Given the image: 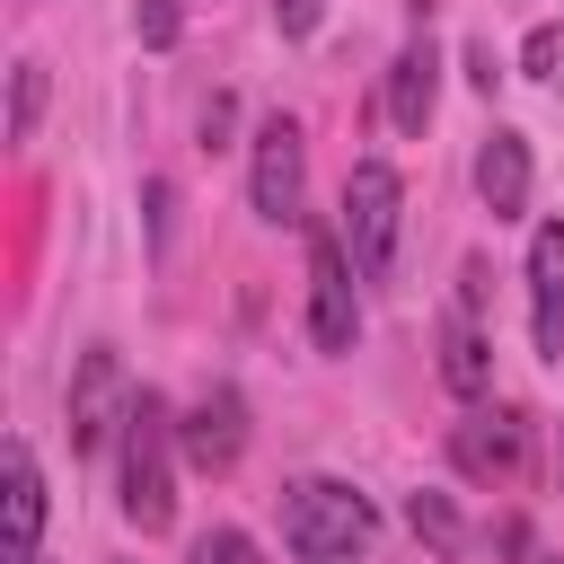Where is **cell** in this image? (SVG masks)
<instances>
[{"label": "cell", "instance_id": "obj_1", "mask_svg": "<svg viewBox=\"0 0 564 564\" xmlns=\"http://www.w3.org/2000/svg\"><path fill=\"white\" fill-rule=\"evenodd\" d=\"M282 538L300 564H361L370 538H379V511L370 494H352L344 476H300L282 494Z\"/></svg>", "mask_w": 564, "mask_h": 564}, {"label": "cell", "instance_id": "obj_2", "mask_svg": "<svg viewBox=\"0 0 564 564\" xmlns=\"http://www.w3.org/2000/svg\"><path fill=\"white\" fill-rule=\"evenodd\" d=\"M176 414H167V397H132V414H123V520L141 529V538H159L167 520H176Z\"/></svg>", "mask_w": 564, "mask_h": 564}, {"label": "cell", "instance_id": "obj_3", "mask_svg": "<svg viewBox=\"0 0 564 564\" xmlns=\"http://www.w3.org/2000/svg\"><path fill=\"white\" fill-rule=\"evenodd\" d=\"M397 229H405V185H397L388 159H361L344 176V256H352L361 282H379L397 264Z\"/></svg>", "mask_w": 564, "mask_h": 564}, {"label": "cell", "instance_id": "obj_4", "mask_svg": "<svg viewBox=\"0 0 564 564\" xmlns=\"http://www.w3.org/2000/svg\"><path fill=\"white\" fill-rule=\"evenodd\" d=\"M308 335H317V352H352V335H361L344 229H308Z\"/></svg>", "mask_w": 564, "mask_h": 564}, {"label": "cell", "instance_id": "obj_5", "mask_svg": "<svg viewBox=\"0 0 564 564\" xmlns=\"http://www.w3.org/2000/svg\"><path fill=\"white\" fill-rule=\"evenodd\" d=\"M256 212L264 220H300V194H308V141L291 115H264L256 123V176H247Z\"/></svg>", "mask_w": 564, "mask_h": 564}, {"label": "cell", "instance_id": "obj_6", "mask_svg": "<svg viewBox=\"0 0 564 564\" xmlns=\"http://www.w3.org/2000/svg\"><path fill=\"white\" fill-rule=\"evenodd\" d=\"M132 414V388H123V361L115 344H88L79 352V379H70V449H106Z\"/></svg>", "mask_w": 564, "mask_h": 564}, {"label": "cell", "instance_id": "obj_7", "mask_svg": "<svg viewBox=\"0 0 564 564\" xmlns=\"http://www.w3.org/2000/svg\"><path fill=\"white\" fill-rule=\"evenodd\" d=\"M176 441H185V458H194L203 476H229L238 449H247V397H238L229 379H212V388L194 397V414L176 423Z\"/></svg>", "mask_w": 564, "mask_h": 564}, {"label": "cell", "instance_id": "obj_8", "mask_svg": "<svg viewBox=\"0 0 564 564\" xmlns=\"http://www.w3.org/2000/svg\"><path fill=\"white\" fill-rule=\"evenodd\" d=\"M449 458H458V476H476V485H511L520 458H529V414H511V405L467 414V423L449 432Z\"/></svg>", "mask_w": 564, "mask_h": 564}, {"label": "cell", "instance_id": "obj_9", "mask_svg": "<svg viewBox=\"0 0 564 564\" xmlns=\"http://www.w3.org/2000/svg\"><path fill=\"white\" fill-rule=\"evenodd\" d=\"M529 335L546 361H564V220L529 238Z\"/></svg>", "mask_w": 564, "mask_h": 564}, {"label": "cell", "instance_id": "obj_10", "mask_svg": "<svg viewBox=\"0 0 564 564\" xmlns=\"http://www.w3.org/2000/svg\"><path fill=\"white\" fill-rule=\"evenodd\" d=\"M432 97H441V53H432V35H414L388 62V123L397 132H423L432 123Z\"/></svg>", "mask_w": 564, "mask_h": 564}, {"label": "cell", "instance_id": "obj_11", "mask_svg": "<svg viewBox=\"0 0 564 564\" xmlns=\"http://www.w3.org/2000/svg\"><path fill=\"white\" fill-rule=\"evenodd\" d=\"M476 194H485L494 220H520V212H529V141H520V132H494V141L476 150Z\"/></svg>", "mask_w": 564, "mask_h": 564}, {"label": "cell", "instance_id": "obj_12", "mask_svg": "<svg viewBox=\"0 0 564 564\" xmlns=\"http://www.w3.org/2000/svg\"><path fill=\"white\" fill-rule=\"evenodd\" d=\"M35 529H44V476H35V449L9 441V538H0V564H35Z\"/></svg>", "mask_w": 564, "mask_h": 564}, {"label": "cell", "instance_id": "obj_13", "mask_svg": "<svg viewBox=\"0 0 564 564\" xmlns=\"http://www.w3.org/2000/svg\"><path fill=\"white\" fill-rule=\"evenodd\" d=\"M441 379H449V397H485V388H494V344L476 335L467 308L441 317Z\"/></svg>", "mask_w": 564, "mask_h": 564}, {"label": "cell", "instance_id": "obj_14", "mask_svg": "<svg viewBox=\"0 0 564 564\" xmlns=\"http://www.w3.org/2000/svg\"><path fill=\"white\" fill-rule=\"evenodd\" d=\"M405 520H414V538H423L432 555H458V546H467V520L449 511V494H414V502H405Z\"/></svg>", "mask_w": 564, "mask_h": 564}, {"label": "cell", "instance_id": "obj_15", "mask_svg": "<svg viewBox=\"0 0 564 564\" xmlns=\"http://www.w3.org/2000/svg\"><path fill=\"white\" fill-rule=\"evenodd\" d=\"M35 115H44V62H18V79H9V141H26Z\"/></svg>", "mask_w": 564, "mask_h": 564}, {"label": "cell", "instance_id": "obj_16", "mask_svg": "<svg viewBox=\"0 0 564 564\" xmlns=\"http://www.w3.org/2000/svg\"><path fill=\"white\" fill-rule=\"evenodd\" d=\"M132 35H141L150 53H167V44L185 35V0H132Z\"/></svg>", "mask_w": 564, "mask_h": 564}, {"label": "cell", "instance_id": "obj_17", "mask_svg": "<svg viewBox=\"0 0 564 564\" xmlns=\"http://www.w3.org/2000/svg\"><path fill=\"white\" fill-rule=\"evenodd\" d=\"M194 564H264V555H256L247 529H203V538H194Z\"/></svg>", "mask_w": 564, "mask_h": 564}, {"label": "cell", "instance_id": "obj_18", "mask_svg": "<svg viewBox=\"0 0 564 564\" xmlns=\"http://www.w3.org/2000/svg\"><path fill=\"white\" fill-rule=\"evenodd\" d=\"M555 53H564V35H555V26H538V35L520 44V70H529V79H546V70H555Z\"/></svg>", "mask_w": 564, "mask_h": 564}, {"label": "cell", "instance_id": "obj_19", "mask_svg": "<svg viewBox=\"0 0 564 564\" xmlns=\"http://www.w3.org/2000/svg\"><path fill=\"white\" fill-rule=\"evenodd\" d=\"M317 9H326V0H273V26H282V35H317Z\"/></svg>", "mask_w": 564, "mask_h": 564}, {"label": "cell", "instance_id": "obj_20", "mask_svg": "<svg viewBox=\"0 0 564 564\" xmlns=\"http://www.w3.org/2000/svg\"><path fill=\"white\" fill-rule=\"evenodd\" d=\"M203 150H229V97L203 106Z\"/></svg>", "mask_w": 564, "mask_h": 564}, {"label": "cell", "instance_id": "obj_21", "mask_svg": "<svg viewBox=\"0 0 564 564\" xmlns=\"http://www.w3.org/2000/svg\"><path fill=\"white\" fill-rule=\"evenodd\" d=\"M555 467H564V441H555Z\"/></svg>", "mask_w": 564, "mask_h": 564}]
</instances>
